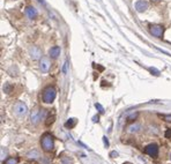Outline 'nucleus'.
Masks as SVG:
<instances>
[{
  "mask_svg": "<svg viewBox=\"0 0 171 164\" xmlns=\"http://www.w3.org/2000/svg\"><path fill=\"white\" fill-rule=\"evenodd\" d=\"M110 156H111L112 158H114V157L118 156V153H117V151H111V153H110Z\"/></svg>",
  "mask_w": 171,
  "mask_h": 164,
  "instance_id": "nucleus-23",
  "label": "nucleus"
},
{
  "mask_svg": "<svg viewBox=\"0 0 171 164\" xmlns=\"http://www.w3.org/2000/svg\"><path fill=\"white\" fill-rule=\"evenodd\" d=\"M149 31L150 34L155 36V37H157V38H161L163 36V33H164V28H163V25H150V28H149Z\"/></svg>",
  "mask_w": 171,
  "mask_h": 164,
  "instance_id": "nucleus-5",
  "label": "nucleus"
},
{
  "mask_svg": "<svg viewBox=\"0 0 171 164\" xmlns=\"http://www.w3.org/2000/svg\"><path fill=\"white\" fill-rule=\"evenodd\" d=\"M76 123H78V120H76L75 118H71V119H68L65 123V126L67 128H73L74 126L76 125Z\"/></svg>",
  "mask_w": 171,
  "mask_h": 164,
  "instance_id": "nucleus-13",
  "label": "nucleus"
},
{
  "mask_svg": "<svg viewBox=\"0 0 171 164\" xmlns=\"http://www.w3.org/2000/svg\"><path fill=\"white\" fill-rule=\"evenodd\" d=\"M55 119H56V113H55V112H52V115H49L48 117H46V122H45L46 126H50L51 124H53Z\"/></svg>",
  "mask_w": 171,
  "mask_h": 164,
  "instance_id": "nucleus-15",
  "label": "nucleus"
},
{
  "mask_svg": "<svg viewBox=\"0 0 171 164\" xmlns=\"http://www.w3.org/2000/svg\"><path fill=\"white\" fill-rule=\"evenodd\" d=\"M154 1H158V0H154Z\"/></svg>",
  "mask_w": 171,
  "mask_h": 164,
  "instance_id": "nucleus-26",
  "label": "nucleus"
},
{
  "mask_svg": "<svg viewBox=\"0 0 171 164\" xmlns=\"http://www.w3.org/2000/svg\"><path fill=\"white\" fill-rule=\"evenodd\" d=\"M45 116V110L44 109H41V107H35L31 112V123L34 125L38 124L41 122L42 119L44 118Z\"/></svg>",
  "mask_w": 171,
  "mask_h": 164,
  "instance_id": "nucleus-4",
  "label": "nucleus"
},
{
  "mask_svg": "<svg viewBox=\"0 0 171 164\" xmlns=\"http://www.w3.org/2000/svg\"><path fill=\"white\" fill-rule=\"evenodd\" d=\"M13 113L16 116V117H19V118H22V117H25L28 113V107H27V105H25L23 102L19 101L13 107Z\"/></svg>",
  "mask_w": 171,
  "mask_h": 164,
  "instance_id": "nucleus-3",
  "label": "nucleus"
},
{
  "mask_svg": "<svg viewBox=\"0 0 171 164\" xmlns=\"http://www.w3.org/2000/svg\"><path fill=\"white\" fill-rule=\"evenodd\" d=\"M140 125L139 124H133V125H131L130 127H128V130H127V132L128 133H137V132L140 131Z\"/></svg>",
  "mask_w": 171,
  "mask_h": 164,
  "instance_id": "nucleus-14",
  "label": "nucleus"
},
{
  "mask_svg": "<svg viewBox=\"0 0 171 164\" xmlns=\"http://www.w3.org/2000/svg\"><path fill=\"white\" fill-rule=\"evenodd\" d=\"M19 163V158L16 157H9L5 161V164H17Z\"/></svg>",
  "mask_w": 171,
  "mask_h": 164,
  "instance_id": "nucleus-17",
  "label": "nucleus"
},
{
  "mask_svg": "<svg viewBox=\"0 0 171 164\" xmlns=\"http://www.w3.org/2000/svg\"><path fill=\"white\" fill-rule=\"evenodd\" d=\"M27 157L30 158V160H40L41 158V153L38 150L34 149V150H30V151L27 153Z\"/></svg>",
  "mask_w": 171,
  "mask_h": 164,
  "instance_id": "nucleus-11",
  "label": "nucleus"
},
{
  "mask_svg": "<svg viewBox=\"0 0 171 164\" xmlns=\"http://www.w3.org/2000/svg\"><path fill=\"white\" fill-rule=\"evenodd\" d=\"M165 138H168V139H170L171 138V128L167 130V132H165Z\"/></svg>",
  "mask_w": 171,
  "mask_h": 164,
  "instance_id": "nucleus-22",
  "label": "nucleus"
},
{
  "mask_svg": "<svg viewBox=\"0 0 171 164\" xmlns=\"http://www.w3.org/2000/svg\"><path fill=\"white\" fill-rule=\"evenodd\" d=\"M103 141H104L105 147H109V141H108V139H106V136H103Z\"/></svg>",
  "mask_w": 171,
  "mask_h": 164,
  "instance_id": "nucleus-24",
  "label": "nucleus"
},
{
  "mask_svg": "<svg viewBox=\"0 0 171 164\" xmlns=\"http://www.w3.org/2000/svg\"><path fill=\"white\" fill-rule=\"evenodd\" d=\"M148 2H147L146 0H139L137 1V4H135V9H137V12L139 13H142V12H145L147 8H148Z\"/></svg>",
  "mask_w": 171,
  "mask_h": 164,
  "instance_id": "nucleus-9",
  "label": "nucleus"
},
{
  "mask_svg": "<svg viewBox=\"0 0 171 164\" xmlns=\"http://www.w3.org/2000/svg\"><path fill=\"white\" fill-rule=\"evenodd\" d=\"M145 153H146L147 155L152 156V157H156V156L158 155V147H157V145H155V143L148 145L145 148Z\"/></svg>",
  "mask_w": 171,
  "mask_h": 164,
  "instance_id": "nucleus-7",
  "label": "nucleus"
},
{
  "mask_svg": "<svg viewBox=\"0 0 171 164\" xmlns=\"http://www.w3.org/2000/svg\"><path fill=\"white\" fill-rule=\"evenodd\" d=\"M170 160H171V156H170Z\"/></svg>",
  "mask_w": 171,
  "mask_h": 164,
  "instance_id": "nucleus-28",
  "label": "nucleus"
},
{
  "mask_svg": "<svg viewBox=\"0 0 171 164\" xmlns=\"http://www.w3.org/2000/svg\"><path fill=\"white\" fill-rule=\"evenodd\" d=\"M93 122H94V123H96V122H98V116H95V117L93 118Z\"/></svg>",
  "mask_w": 171,
  "mask_h": 164,
  "instance_id": "nucleus-25",
  "label": "nucleus"
},
{
  "mask_svg": "<svg viewBox=\"0 0 171 164\" xmlns=\"http://www.w3.org/2000/svg\"><path fill=\"white\" fill-rule=\"evenodd\" d=\"M38 163L40 164H52V162L50 161L49 158H46V157H42L38 160Z\"/></svg>",
  "mask_w": 171,
  "mask_h": 164,
  "instance_id": "nucleus-18",
  "label": "nucleus"
},
{
  "mask_svg": "<svg viewBox=\"0 0 171 164\" xmlns=\"http://www.w3.org/2000/svg\"><path fill=\"white\" fill-rule=\"evenodd\" d=\"M25 14H27V16L29 17V19H35V17L37 16V10L31 7V6H29V7H27L25 9Z\"/></svg>",
  "mask_w": 171,
  "mask_h": 164,
  "instance_id": "nucleus-12",
  "label": "nucleus"
},
{
  "mask_svg": "<svg viewBox=\"0 0 171 164\" xmlns=\"http://www.w3.org/2000/svg\"><path fill=\"white\" fill-rule=\"evenodd\" d=\"M29 53H30V57L33 58V59H40L42 57V51L40 48H37V46H31L30 49H29Z\"/></svg>",
  "mask_w": 171,
  "mask_h": 164,
  "instance_id": "nucleus-8",
  "label": "nucleus"
},
{
  "mask_svg": "<svg viewBox=\"0 0 171 164\" xmlns=\"http://www.w3.org/2000/svg\"><path fill=\"white\" fill-rule=\"evenodd\" d=\"M51 67V61L48 57H42L41 61H40V68H41L42 73H48Z\"/></svg>",
  "mask_w": 171,
  "mask_h": 164,
  "instance_id": "nucleus-6",
  "label": "nucleus"
},
{
  "mask_svg": "<svg viewBox=\"0 0 171 164\" xmlns=\"http://www.w3.org/2000/svg\"><path fill=\"white\" fill-rule=\"evenodd\" d=\"M60 162L61 164H73V160L69 156H63L60 158Z\"/></svg>",
  "mask_w": 171,
  "mask_h": 164,
  "instance_id": "nucleus-16",
  "label": "nucleus"
},
{
  "mask_svg": "<svg viewBox=\"0 0 171 164\" xmlns=\"http://www.w3.org/2000/svg\"><path fill=\"white\" fill-rule=\"evenodd\" d=\"M41 146L42 149L46 153H50L55 148V140H53V136L51 133H44L42 135V139H41Z\"/></svg>",
  "mask_w": 171,
  "mask_h": 164,
  "instance_id": "nucleus-1",
  "label": "nucleus"
},
{
  "mask_svg": "<svg viewBox=\"0 0 171 164\" xmlns=\"http://www.w3.org/2000/svg\"><path fill=\"white\" fill-rule=\"evenodd\" d=\"M56 96H57V91L55 89V87H52V86H49V87H46L44 90H43V94H42V99H43V102L44 103H52L55 98H56Z\"/></svg>",
  "mask_w": 171,
  "mask_h": 164,
  "instance_id": "nucleus-2",
  "label": "nucleus"
},
{
  "mask_svg": "<svg viewBox=\"0 0 171 164\" xmlns=\"http://www.w3.org/2000/svg\"><path fill=\"white\" fill-rule=\"evenodd\" d=\"M125 164H131V163H125Z\"/></svg>",
  "mask_w": 171,
  "mask_h": 164,
  "instance_id": "nucleus-27",
  "label": "nucleus"
},
{
  "mask_svg": "<svg viewBox=\"0 0 171 164\" xmlns=\"http://www.w3.org/2000/svg\"><path fill=\"white\" fill-rule=\"evenodd\" d=\"M95 107H96V109H97L98 111H99V113H104V109L102 107V105H101V104L96 103V104H95Z\"/></svg>",
  "mask_w": 171,
  "mask_h": 164,
  "instance_id": "nucleus-19",
  "label": "nucleus"
},
{
  "mask_svg": "<svg viewBox=\"0 0 171 164\" xmlns=\"http://www.w3.org/2000/svg\"><path fill=\"white\" fill-rule=\"evenodd\" d=\"M6 154H7V151H6V149L4 147H1V160L4 161V158L6 157Z\"/></svg>",
  "mask_w": 171,
  "mask_h": 164,
  "instance_id": "nucleus-20",
  "label": "nucleus"
},
{
  "mask_svg": "<svg viewBox=\"0 0 171 164\" xmlns=\"http://www.w3.org/2000/svg\"><path fill=\"white\" fill-rule=\"evenodd\" d=\"M49 54L52 59H57V58L59 57V54H60V48L57 46V45H56V46H52V48L49 50Z\"/></svg>",
  "mask_w": 171,
  "mask_h": 164,
  "instance_id": "nucleus-10",
  "label": "nucleus"
},
{
  "mask_svg": "<svg viewBox=\"0 0 171 164\" xmlns=\"http://www.w3.org/2000/svg\"><path fill=\"white\" fill-rule=\"evenodd\" d=\"M163 119H164L165 122L171 123V115H163Z\"/></svg>",
  "mask_w": 171,
  "mask_h": 164,
  "instance_id": "nucleus-21",
  "label": "nucleus"
}]
</instances>
